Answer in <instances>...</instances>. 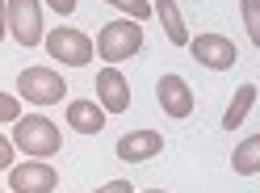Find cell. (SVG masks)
<instances>
[{
  "label": "cell",
  "instance_id": "1",
  "mask_svg": "<svg viewBox=\"0 0 260 193\" xmlns=\"http://www.w3.org/2000/svg\"><path fill=\"white\" fill-rule=\"evenodd\" d=\"M59 143H63L59 126L51 118H42V114H21L17 122H13V147H17L21 155H29V159L55 155Z\"/></svg>",
  "mask_w": 260,
  "mask_h": 193
},
{
  "label": "cell",
  "instance_id": "2",
  "mask_svg": "<svg viewBox=\"0 0 260 193\" xmlns=\"http://www.w3.org/2000/svg\"><path fill=\"white\" fill-rule=\"evenodd\" d=\"M139 46H143V21H135V17H118V21L101 25V34H96V55L109 68L139 55Z\"/></svg>",
  "mask_w": 260,
  "mask_h": 193
},
{
  "label": "cell",
  "instance_id": "3",
  "mask_svg": "<svg viewBox=\"0 0 260 193\" xmlns=\"http://www.w3.org/2000/svg\"><path fill=\"white\" fill-rule=\"evenodd\" d=\"M17 96L29 105H59L63 96H68V84H63V76L51 72V68H25L17 76Z\"/></svg>",
  "mask_w": 260,
  "mask_h": 193
},
{
  "label": "cell",
  "instance_id": "4",
  "mask_svg": "<svg viewBox=\"0 0 260 193\" xmlns=\"http://www.w3.org/2000/svg\"><path fill=\"white\" fill-rule=\"evenodd\" d=\"M42 42H46V51H51V59L68 63V68H84V63H92V55H96V46H92V38L84 34V29H68V25L51 29Z\"/></svg>",
  "mask_w": 260,
  "mask_h": 193
},
{
  "label": "cell",
  "instance_id": "5",
  "mask_svg": "<svg viewBox=\"0 0 260 193\" xmlns=\"http://www.w3.org/2000/svg\"><path fill=\"white\" fill-rule=\"evenodd\" d=\"M189 55L193 63H202V68L210 72H226V68H235V42L231 38H222V34H198V38H189Z\"/></svg>",
  "mask_w": 260,
  "mask_h": 193
},
{
  "label": "cell",
  "instance_id": "6",
  "mask_svg": "<svg viewBox=\"0 0 260 193\" xmlns=\"http://www.w3.org/2000/svg\"><path fill=\"white\" fill-rule=\"evenodd\" d=\"M9 34L21 46L42 42V5L38 0H9Z\"/></svg>",
  "mask_w": 260,
  "mask_h": 193
},
{
  "label": "cell",
  "instance_id": "7",
  "mask_svg": "<svg viewBox=\"0 0 260 193\" xmlns=\"http://www.w3.org/2000/svg\"><path fill=\"white\" fill-rule=\"evenodd\" d=\"M155 101H159V109H164L168 118H189L193 114V88H189V80L176 76V72H164L159 84H155Z\"/></svg>",
  "mask_w": 260,
  "mask_h": 193
},
{
  "label": "cell",
  "instance_id": "8",
  "mask_svg": "<svg viewBox=\"0 0 260 193\" xmlns=\"http://www.w3.org/2000/svg\"><path fill=\"white\" fill-rule=\"evenodd\" d=\"M55 185H59V172L51 164H38V159L29 164V159H25V164H13L9 168V189L13 193H51Z\"/></svg>",
  "mask_w": 260,
  "mask_h": 193
},
{
  "label": "cell",
  "instance_id": "9",
  "mask_svg": "<svg viewBox=\"0 0 260 193\" xmlns=\"http://www.w3.org/2000/svg\"><path fill=\"white\" fill-rule=\"evenodd\" d=\"M96 105L105 114H126L130 109V84L118 68H101L96 72Z\"/></svg>",
  "mask_w": 260,
  "mask_h": 193
},
{
  "label": "cell",
  "instance_id": "10",
  "mask_svg": "<svg viewBox=\"0 0 260 193\" xmlns=\"http://www.w3.org/2000/svg\"><path fill=\"white\" fill-rule=\"evenodd\" d=\"M164 151V135L159 131H130L118 139V159L126 164H143V159H155Z\"/></svg>",
  "mask_w": 260,
  "mask_h": 193
},
{
  "label": "cell",
  "instance_id": "11",
  "mask_svg": "<svg viewBox=\"0 0 260 193\" xmlns=\"http://www.w3.org/2000/svg\"><path fill=\"white\" fill-rule=\"evenodd\" d=\"M68 126L80 135H101L105 131V109L96 101H84V96H76V101H68Z\"/></svg>",
  "mask_w": 260,
  "mask_h": 193
},
{
  "label": "cell",
  "instance_id": "12",
  "mask_svg": "<svg viewBox=\"0 0 260 193\" xmlns=\"http://www.w3.org/2000/svg\"><path fill=\"white\" fill-rule=\"evenodd\" d=\"M151 13L164 21V34H168L172 46H189V29H185V17H181V9H176V0H155Z\"/></svg>",
  "mask_w": 260,
  "mask_h": 193
},
{
  "label": "cell",
  "instance_id": "13",
  "mask_svg": "<svg viewBox=\"0 0 260 193\" xmlns=\"http://www.w3.org/2000/svg\"><path fill=\"white\" fill-rule=\"evenodd\" d=\"M252 105H256V84H239L231 105H226V114H222V131H239L243 118L252 114Z\"/></svg>",
  "mask_w": 260,
  "mask_h": 193
},
{
  "label": "cell",
  "instance_id": "14",
  "mask_svg": "<svg viewBox=\"0 0 260 193\" xmlns=\"http://www.w3.org/2000/svg\"><path fill=\"white\" fill-rule=\"evenodd\" d=\"M231 168H235L239 176H256V172H260V135L243 139L239 147L231 151Z\"/></svg>",
  "mask_w": 260,
  "mask_h": 193
},
{
  "label": "cell",
  "instance_id": "15",
  "mask_svg": "<svg viewBox=\"0 0 260 193\" xmlns=\"http://www.w3.org/2000/svg\"><path fill=\"white\" fill-rule=\"evenodd\" d=\"M239 17H243V29H248V38L260 46V0H239Z\"/></svg>",
  "mask_w": 260,
  "mask_h": 193
},
{
  "label": "cell",
  "instance_id": "16",
  "mask_svg": "<svg viewBox=\"0 0 260 193\" xmlns=\"http://www.w3.org/2000/svg\"><path fill=\"white\" fill-rule=\"evenodd\" d=\"M109 5H118L126 17H135V21H147V17H151V5H147V0H109Z\"/></svg>",
  "mask_w": 260,
  "mask_h": 193
},
{
  "label": "cell",
  "instance_id": "17",
  "mask_svg": "<svg viewBox=\"0 0 260 193\" xmlns=\"http://www.w3.org/2000/svg\"><path fill=\"white\" fill-rule=\"evenodd\" d=\"M17 118H21V96L0 92V122H17Z\"/></svg>",
  "mask_w": 260,
  "mask_h": 193
},
{
  "label": "cell",
  "instance_id": "18",
  "mask_svg": "<svg viewBox=\"0 0 260 193\" xmlns=\"http://www.w3.org/2000/svg\"><path fill=\"white\" fill-rule=\"evenodd\" d=\"M13 164H17V147H13V139H5V135H0V172H5V168H13Z\"/></svg>",
  "mask_w": 260,
  "mask_h": 193
},
{
  "label": "cell",
  "instance_id": "19",
  "mask_svg": "<svg viewBox=\"0 0 260 193\" xmlns=\"http://www.w3.org/2000/svg\"><path fill=\"white\" fill-rule=\"evenodd\" d=\"M92 193H130V181H109V185L92 189Z\"/></svg>",
  "mask_w": 260,
  "mask_h": 193
},
{
  "label": "cell",
  "instance_id": "20",
  "mask_svg": "<svg viewBox=\"0 0 260 193\" xmlns=\"http://www.w3.org/2000/svg\"><path fill=\"white\" fill-rule=\"evenodd\" d=\"M46 5H51L55 13H63V17H68V13L76 9V0H46Z\"/></svg>",
  "mask_w": 260,
  "mask_h": 193
},
{
  "label": "cell",
  "instance_id": "21",
  "mask_svg": "<svg viewBox=\"0 0 260 193\" xmlns=\"http://www.w3.org/2000/svg\"><path fill=\"white\" fill-rule=\"evenodd\" d=\"M9 34V0H0V38Z\"/></svg>",
  "mask_w": 260,
  "mask_h": 193
},
{
  "label": "cell",
  "instance_id": "22",
  "mask_svg": "<svg viewBox=\"0 0 260 193\" xmlns=\"http://www.w3.org/2000/svg\"><path fill=\"white\" fill-rule=\"evenodd\" d=\"M147 193H164V189H147Z\"/></svg>",
  "mask_w": 260,
  "mask_h": 193
},
{
  "label": "cell",
  "instance_id": "23",
  "mask_svg": "<svg viewBox=\"0 0 260 193\" xmlns=\"http://www.w3.org/2000/svg\"><path fill=\"white\" fill-rule=\"evenodd\" d=\"M0 193H5V189H0Z\"/></svg>",
  "mask_w": 260,
  "mask_h": 193
}]
</instances>
